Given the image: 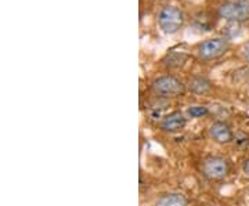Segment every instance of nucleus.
I'll return each instance as SVG.
<instances>
[{
    "label": "nucleus",
    "instance_id": "0eeeda50",
    "mask_svg": "<svg viewBox=\"0 0 249 206\" xmlns=\"http://www.w3.org/2000/svg\"><path fill=\"white\" fill-rule=\"evenodd\" d=\"M186 125L187 118L180 111H175V112H172L162 119L160 129L163 132H168V133H176V132H180L181 129H184Z\"/></svg>",
    "mask_w": 249,
    "mask_h": 206
},
{
    "label": "nucleus",
    "instance_id": "6e6552de",
    "mask_svg": "<svg viewBox=\"0 0 249 206\" xmlns=\"http://www.w3.org/2000/svg\"><path fill=\"white\" fill-rule=\"evenodd\" d=\"M155 206H188V201L180 192H166L155 201Z\"/></svg>",
    "mask_w": 249,
    "mask_h": 206
},
{
    "label": "nucleus",
    "instance_id": "f03ea898",
    "mask_svg": "<svg viewBox=\"0 0 249 206\" xmlns=\"http://www.w3.org/2000/svg\"><path fill=\"white\" fill-rule=\"evenodd\" d=\"M151 90L158 97L172 99V97L183 96L186 93V86L173 75H162L152 81Z\"/></svg>",
    "mask_w": 249,
    "mask_h": 206
},
{
    "label": "nucleus",
    "instance_id": "9d476101",
    "mask_svg": "<svg viewBox=\"0 0 249 206\" xmlns=\"http://www.w3.org/2000/svg\"><path fill=\"white\" fill-rule=\"evenodd\" d=\"M209 114V109L204 105H191V107L187 109V115L190 118H204Z\"/></svg>",
    "mask_w": 249,
    "mask_h": 206
},
{
    "label": "nucleus",
    "instance_id": "20e7f679",
    "mask_svg": "<svg viewBox=\"0 0 249 206\" xmlns=\"http://www.w3.org/2000/svg\"><path fill=\"white\" fill-rule=\"evenodd\" d=\"M219 16L229 22L249 21V0H230L219 7Z\"/></svg>",
    "mask_w": 249,
    "mask_h": 206
},
{
    "label": "nucleus",
    "instance_id": "f8f14e48",
    "mask_svg": "<svg viewBox=\"0 0 249 206\" xmlns=\"http://www.w3.org/2000/svg\"><path fill=\"white\" fill-rule=\"evenodd\" d=\"M244 58L247 60V63H249V42L244 46Z\"/></svg>",
    "mask_w": 249,
    "mask_h": 206
},
{
    "label": "nucleus",
    "instance_id": "423d86ee",
    "mask_svg": "<svg viewBox=\"0 0 249 206\" xmlns=\"http://www.w3.org/2000/svg\"><path fill=\"white\" fill-rule=\"evenodd\" d=\"M209 136L214 143L217 144H230L234 141V133H232L231 127L222 120H217L211 125Z\"/></svg>",
    "mask_w": 249,
    "mask_h": 206
},
{
    "label": "nucleus",
    "instance_id": "f257e3e1",
    "mask_svg": "<svg viewBox=\"0 0 249 206\" xmlns=\"http://www.w3.org/2000/svg\"><path fill=\"white\" fill-rule=\"evenodd\" d=\"M184 24V14L178 6L168 4L163 6L158 13V25L160 31L166 35H175Z\"/></svg>",
    "mask_w": 249,
    "mask_h": 206
},
{
    "label": "nucleus",
    "instance_id": "ddd939ff",
    "mask_svg": "<svg viewBox=\"0 0 249 206\" xmlns=\"http://www.w3.org/2000/svg\"><path fill=\"white\" fill-rule=\"evenodd\" d=\"M248 194H249V189H248Z\"/></svg>",
    "mask_w": 249,
    "mask_h": 206
},
{
    "label": "nucleus",
    "instance_id": "7ed1b4c3",
    "mask_svg": "<svg viewBox=\"0 0 249 206\" xmlns=\"http://www.w3.org/2000/svg\"><path fill=\"white\" fill-rule=\"evenodd\" d=\"M229 49L230 43L226 37H212L199 43L196 53L202 61H213L227 53Z\"/></svg>",
    "mask_w": 249,
    "mask_h": 206
},
{
    "label": "nucleus",
    "instance_id": "1a4fd4ad",
    "mask_svg": "<svg viewBox=\"0 0 249 206\" xmlns=\"http://www.w3.org/2000/svg\"><path fill=\"white\" fill-rule=\"evenodd\" d=\"M188 89L194 94H206L212 89V83L204 76H194L188 82Z\"/></svg>",
    "mask_w": 249,
    "mask_h": 206
},
{
    "label": "nucleus",
    "instance_id": "9b49d317",
    "mask_svg": "<svg viewBox=\"0 0 249 206\" xmlns=\"http://www.w3.org/2000/svg\"><path fill=\"white\" fill-rule=\"evenodd\" d=\"M242 172H244L247 176H249V158L247 161H244V163H242Z\"/></svg>",
    "mask_w": 249,
    "mask_h": 206
},
{
    "label": "nucleus",
    "instance_id": "39448f33",
    "mask_svg": "<svg viewBox=\"0 0 249 206\" xmlns=\"http://www.w3.org/2000/svg\"><path fill=\"white\" fill-rule=\"evenodd\" d=\"M202 174L208 180H222L229 174V163L222 156H209L202 163Z\"/></svg>",
    "mask_w": 249,
    "mask_h": 206
}]
</instances>
